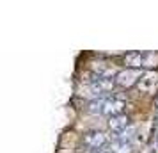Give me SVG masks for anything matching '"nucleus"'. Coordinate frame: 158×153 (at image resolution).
Masks as SVG:
<instances>
[{
    "label": "nucleus",
    "instance_id": "nucleus-1",
    "mask_svg": "<svg viewBox=\"0 0 158 153\" xmlns=\"http://www.w3.org/2000/svg\"><path fill=\"white\" fill-rule=\"evenodd\" d=\"M82 144L87 150H101L103 146L107 144V135L103 132H98V130L87 132L85 135L82 137Z\"/></svg>",
    "mask_w": 158,
    "mask_h": 153
},
{
    "label": "nucleus",
    "instance_id": "nucleus-2",
    "mask_svg": "<svg viewBox=\"0 0 158 153\" xmlns=\"http://www.w3.org/2000/svg\"><path fill=\"white\" fill-rule=\"evenodd\" d=\"M126 107V103H124V100H121V98H108V100H105V105H103V114H107V116L114 117V116H119V114H123V109Z\"/></svg>",
    "mask_w": 158,
    "mask_h": 153
},
{
    "label": "nucleus",
    "instance_id": "nucleus-3",
    "mask_svg": "<svg viewBox=\"0 0 158 153\" xmlns=\"http://www.w3.org/2000/svg\"><path fill=\"white\" fill-rule=\"evenodd\" d=\"M158 82V75L153 71H148L144 73L142 77H139V82H137V86H139V89L140 91H144V93H149L151 89L156 86Z\"/></svg>",
    "mask_w": 158,
    "mask_h": 153
},
{
    "label": "nucleus",
    "instance_id": "nucleus-4",
    "mask_svg": "<svg viewBox=\"0 0 158 153\" xmlns=\"http://www.w3.org/2000/svg\"><path fill=\"white\" fill-rule=\"evenodd\" d=\"M115 82L123 86V87H130V86H133L135 82H139V77H137L135 71H131V70H124V71H119L115 75Z\"/></svg>",
    "mask_w": 158,
    "mask_h": 153
},
{
    "label": "nucleus",
    "instance_id": "nucleus-5",
    "mask_svg": "<svg viewBox=\"0 0 158 153\" xmlns=\"http://www.w3.org/2000/svg\"><path fill=\"white\" fill-rule=\"evenodd\" d=\"M108 126H110V130L114 132V134H119V132L126 130V128L130 126V119H128V116H124V114H119V116L110 117V121H108Z\"/></svg>",
    "mask_w": 158,
    "mask_h": 153
},
{
    "label": "nucleus",
    "instance_id": "nucleus-6",
    "mask_svg": "<svg viewBox=\"0 0 158 153\" xmlns=\"http://www.w3.org/2000/svg\"><path fill=\"white\" fill-rule=\"evenodd\" d=\"M142 61H144V55L140 52H130V53L124 55V64L128 68H140Z\"/></svg>",
    "mask_w": 158,
    "mask_h": 153
},
{
    "label": "nucleus",
    "instance_id": "nucleus-7",
    "mask_svg": "<svg viewBox=\"0 0 158 153\" xmlns=\"http://www.w3.org/2000/svg\"><path fill=\"white\" fill-rule=\"evenodd\" d=\"M112 153H131V142L126 141H112Z\"/></svg>",
    "mask_w": 158,
    "mask_h": 153
},
{
    "label": "nucleus",
    "instance_id": "nucleus-8",
    "mask_svg": "<svg viewBox=\"0 0 158 153\" xmlns=\"http://www.w3.org/2000/svg\"><path fill=\"white\" fill-rule=\"evenodd\" d=\"M153 61L158 62V55H155V53H146V55H144V61H142V66L151 68V66H155V64H153Z\"/></svg>",
    "mask_w": 158,
    "mask_h": 153
},
{
    "label": "nucleus",
    "instance_id": "nucleus-9",
    "mask_svg": "<svg viewBox=\"0 0 158 153\" xmlns=\"http://www.w3.org/2000/svg\"><path fill=\"white\" fill-rule=\"evenodd\" d=\"M98 153H107V151H98Z\"/></svg>",
    "mask_w": 158,
    "mask_h": 153
}]
</instances>
